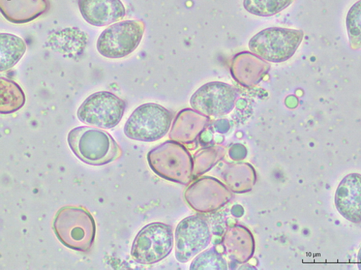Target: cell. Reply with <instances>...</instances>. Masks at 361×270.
<instances>
[{
	"instance_id": "16",
	"label": "cell",
	"mask_w": 361,
	"mask_h": 270,
	"mask_svg": "<svg viewBox=\"0 0 361 270\" xmlns=\"http://www.w3.org/2000/svg\"><path fill=\"white\" fill-rule=\"evenodd\" d=\"M208 117L190 109L180 112L173 124L170 138L173 141L189 143L204 130Z\"/></svg>"
},
{
	"instance_id": "2",
	"label": "cell",
	"mask_w": 361,
	"mask_h": 270,
	"mask_svg": "<svg viewBox=\"0 0 361 270\" xmlns=\"http://www.w3.org/2000/svg\"><path fill=\"white\" fill-rule=\"evenodd\" d=\"M68 143L75 155L82 162L102 166L123 156V150L114 139L102 129L80 127L72 129Z\"/></svg>"
},
{
	"instance_id": "3",
	"label": "cell",
	"mask_w": 361,
	"mask_h": 270,
	"mask_svg": "<svg viewBox=\"0 0 361 270\" xmlns=\"http://www.w3.org/2000/svg\"><path fill=\"white\" fill-rule=\"evenodd\" d=\"M150 169L161 178L188 185L194 175V160L188 150L175 141H167L147 155Z\"/></svg>"
},
{
	"instance_id": "10",
	"label": "cell",
	"mask_w": 361,
	"mask_h": 270,
	"mask_svg": "<svg viewBox=\"0 0 361 270\" xmlns=\"http://www.w3.org/2000/svg\"><path fill=\"white\" fill-rule=\"evenodd\" d=\"M238 96L234 86L222 82H212L197 90L190 99V105L207 117H221L233 110Z\"/></svg>"
},
{
	"instance_id": "14",
	"label": "cell",
	"mask_w": 361,
	"mask_h": 270,
	"mask_svg": "<svg viewBox=\"0 0 361 270\" xmlns=\"http://www.w3.org/2000/svg\"><path fill=\"white\" fill-rule=\"evenodd\" d=\"M49 8L48 0H0V11L9 22L25 24L35 20Z\"/></svg>"
},
{
	"instance_id": "23",
	"label": "cell",
	"mask_w": 361,
	"mask_h": 270,
	"mask_svg": "<svg viewBox=\"0 0 361 270\" xmlns=\"http://www.w3.org/2000/svg\"><path fill=\"white\" fill-rule=\"evenodd\" d=\"M357 266H358V269L361 270V248L359 250V252L357 255Z\"/></svg>"
},
{
	"instance_id": "22",
	"label": "cell",
	"mask_w": 361,
	"mask_h": 270,
	"mask_svg": "<svg viewBox=\"0 0 361 270\" xmlns=\"http://www.w3.org/2000/svg\"><path fill=\"white\" fill-rule=\"evenodd\" d=\"M227 262L215 249L199 254L191 264L190 269H228Z\"/></svg>"
},
{
	"instance_id": "15",
	"label": "cell",
	"mask_w": 361,
	"mask_h": 270,
	"mask_svg": "<svg viewBox=\"0 0 361 270\" xmlns=\"http://www.w3.org/2000/svg\"><path fill=\"white\" fill-rule=\"evenodd\" d=\"M224 247L231 260L245 263L252 257L255 252L253 235L243 226H233L224 236Z\"/></svg>"
},
{
	"instance_id": "18",
	"label": "cell",
	"mask_w": 361,
	"mask_h": 270,
	"mask_svg": "<svg viewBox=\"0 0 361 270\" xmlns=\"http://www.w3.org/2000/svg\"><path fill=\"white\" fill-rule=\"evenodd\" d=\"M26 49V44L21 38L11 34H0V71L3 72L14 68Z\"/></svg>"
},
{
	"instance_id": "12",
	"label": "cell",
	"mask_w": 361,
	"mask_h": 270,
	"mask_svg": "<svg viewBox=\"0 0 361 270\" xmlns=\"http://www.w3.org/2000/svg\"><path fill=\"white\" fill-rule=\"evenodd\" d=\"M335 203L341 215L346 220L361 222V174L345 176L337 188Z\"/></svg>"
},
{
	"instance_id": "9",
	"label": "cell",
	"mask_w": 361,
	"mask_h": 270,
	"mask_svg": "<svg viewBox=\"0 0 361 270\" xmlns=\"http://www.w3.org/2000/svg\"><path fill=\"white\" fill-rule=\"evenodd\" d=\"M212 229L202 216L189 217L180 221L176 229V258L185 263L197 256L212 243Z\"/></svg>"
},
{
	"instance_id": "17",
	"label": "cell",
	"mask_w": 361,
	"mask_h": 270,
	"mask_svg": "<svg viewBox=\"0 0 361 270\" xmlns=\"http://www.w3.org/2000/svg\"><path fill=\"white\" fill-rule=\"evenodd\" d=\"M224 181L235 193L250 191L256 182V174L249 164L231 165L223 172Z\"/></svg>"
},
{
	"instance_id": "19",
	"label": "cell",
	"mask_w": 361,
	"mask_h": 270,
	"mask_svg": "<svg viewBox=\"0 0 361 270\" xmlns=\"http://www.w3.org/2000/svg\"><path fill=\"white\" fill-rule=\"evenodd\" d=\"M25 95L15 81L0 78V112L11 114L21 109L25 103Z\"/></svg>"
},
{
	"instance_id": "13",
	"label": "cell",
	"mask_w": 361,
	"mask_h": 270,
	"mask_svg": "<svg viewBox=\"0 0 361 270\" xmlns=\"http://www.w3.org/2000/svg\"><path fill=\"white\" fill-rule=\"evenodd\" d=\"M78 8L83 19L96 27L117 22L126 15L121 0H79Z\"/></svg>"
},
{
	"instance_id": "1",
	"label": "cell",
	"mask_w": 361,
	"mask_h": 270,
	"mask_svg": "<svg viewBox=\"0 0 361 270\" xmlns=\"http://www.w3.org/2000/svg\"><path fill=\"white\" fill-rule=\"evenodd\" d=\"M53 230L66 248L87 252L94 243L97 226L92 214L85 207L66 205L56 212Z\"/></svg>"
},
{
	"instance_id": "6",
	"label": "cell",
	"mask_w": 361,
	"mask_h": 270,
	"mask_svg": "<svg viewBox=\"0 0 361 270\" xmlns=\"http://www.w3.org/2000/svg\"><path fill=\"white\" fill-rule=\"evenodd\" d=\"M145 29L144 22L138 20L113 23L99 37L97 51L105 58H125L137 49L142 39Z\"/></svg>"
},
{
	"instance_id": "20",
	"label": "cell",
	"mask_w": 361,
	"mask_h": 270,
	"mask_svg": "<svg viewBox=\"0 0 361 270\" xmlns=\"http://www.w3.org/2000/svg\"><path fill=\"white\" fill-rule=\"evenodd\" d=\"M295 0H244V8L259 17H271L286 10Z\"/></svg>"
},
{
	"instance_id": "8",
	"label": "cell",
	"mask_w": 361,
	"mask_h": 270,
	"mask_svg": "<svg viewBox=\"0 0 361 270\" xmlns=\"http://www.w3.org/2000/svg\"><path fill=\"white\" fill-rule=\"evenodd\" d=\"M126 108L125 101L110 92L101 91L84 101L78 110L77 116L84 124L111 129L121 122Z\"/></svg>"
},
{
	"instance_id": "7",
	"label": "cell",
	"mask_w": 361,
	"mask_h": 270,
	"mask_svg": "<svg viewBox=\"0 0 361 270\" xmlns=\"http://www.w3.org/2000/svg\"><path fill=\"white\" fill-rule=\"evenodd\" d=\"M173 247L172 228L163 223H152L144 226L137 234L131 256L139 264H153L167 257Z\"/></svg>"
},
{
	"instance_id": "21",
	"label": "cell",
	"mask_w": 361,
	"mask_h": 270,
	"mask_svg": "<svg viewBox=\"0 0 361 270\" xmlns=\"http://www.w3.org/2000/svg\"><path fill=\"white\" fill-rule=\"evenodd\" d=\"M346 27L351 49H361V0L356 2L348 11Z\"/></svg>"
},
{
	"instance_id": "4",
	"label": "cell",
	"mask_w": 361,
	"mask_h": 270,
	"mask_svg": "<svg viewBox=\"0 0 361 270\" xmlns=\"http://www.w3.org/2000/svg\"><path fill=\"white\" fill-rule=\"evenodd\" d=\"M304 37L302 30L272 27L253 37L249 48L252 53L266 62L282 63L294 55Z\"/></svg>"
},
{
	"instance_id": "11",
	"label": "cell",
	"mask_w": 361,
	"mask_h": 270,
	"mask_svg": "<svg viewBox=\"0 0 361 270\" xmlns=\"http://www.w3.org/2000/svg\"><path fill=\"white\" fill-rule=\"evenodd\" d=\"M232 195L216 178L204 176L193 183L185 193L190 205L200 213H210L224 206Z\"/></svg>"
},
{
	"instance_id": "5",
	"label": "cell",
	"mask_w": 361,
	"mask_h": 270,
	"mask_svg": "<svg viewBox=\"0 0 361 270\" xmlns=\"http://www.w3.org/2000/svg\"><path fill=\"white\" fill-rule=\"evenodd\" d=\"M172 113L157 103L137 107L126 124L124 132L130 139L154 142L164 137L170 130Z\"/></svg>"
}]
</instances>
